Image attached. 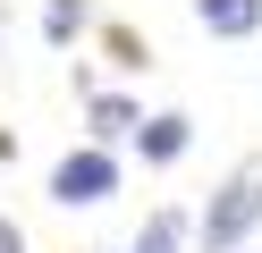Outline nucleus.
<instances>
[{"mask_svg":"<svg viewBox=\"0 0 262 253\" xmlns=\"http://www.w3.org/2000/svg\"><path fill=\"white\" fill-rule=\"evenodd\" d=\"M102 42H110V67H144V42H136V34H127V26H110Z\"/></svg>","mask_w":262,"mask_h":253,"instance_id":"0eeeda50","label":"nucleus"},{"mask_svg":"<svg viewBox=\"0 0 262 253\" xmlns=\"http://www.w3.org/2000/svg\"><path fill=\"white\" fill-rule=\"evenodd\" d=\"M186 144H194V118H186V110H152V118H144V127H136V152H144V160H152V169H169V160H186Z\"/></svg>","mask_w":262,"mask_h":253,"instance_id":"20e7f679","label":"nucleus"},{"mask_svg":"<svg viewBox=\"0 0 262 253\" xmlns=\"http://www.w3.org/2000/svg\"><path fill=\"white\" fill-rule=\"evenodd\" d=\"M119 194V160L110 152H59V169H51V202H68V211H85V202H110Z\"/></svg>","mask_w":262,"mask_h":253,"instance_id":"f03ea898","label":"nucleus"},{"mask_svg":"<svg viewBox=\"0 0 262 253\" xmlns=\"http://www.w3.org/2000/svg\"><path fill=\"white\" fill-rule=\"evenodd\" d=\"M85 26H93V0H51V9H42V42L51 51H68Z\"/></svg>","mask_w":262,"mask_h":253,"instance_id":"423d86ee","label":"nucleus"},{"mask_svg":"<svg viewBox=\"0 0 262 253\" xmlns=\"http://www.w3.org/2000/svg\"><path fill=\"white\" fill-rule=\"evenodd\" d=\"M0 253H26V228H17L9 211H0Z\"/></svg>","mask_w":262,"mask_h":253,"instance_id":"6e6552de","label":"nucleus"},{"mask_svg":"<svg viewBox=\"0 0 262 253\" xmlns=\"http://www.w3.org/2000/svg\"><path fill=\"white\" fill-rule=\"evenodd\" d=\"M194 26L211 42H245V34H262V0H194Z\"/></svg>","mask_w":262,"mask_h":253,"instance_id":"39448f33","label":"nucleus"},{"mask_svg":"<svg viewBox=\"0 0 262 253\" xmlns=\"http://www.w3.org/2000/svg\"><path fill=\"white\" fill-rule=\"evenodd\" d=\"M254 228H262V152H245V160L220 177V194L203 202V219H194V245H203V253H237Z\"/></svg>","mask_w":262,"mask_h":253,"instance_id":"f257e3e1","label":"nucleus"},{"mask_svg":"<svg viewBox=\"0 0 262 253\" xmlns=\"http://www.w3.org/2000/svg\"><path fill=\"white\" fill-rule=\"evenodd\" d=\"M144 127V110L127 93H93L85 101V152H110V144H127V135Z\"/></svg>","mask_w":262,"mask_h":253,"instance_id":"7ed1b4c3","label":"nucleus"}]
</instances>
